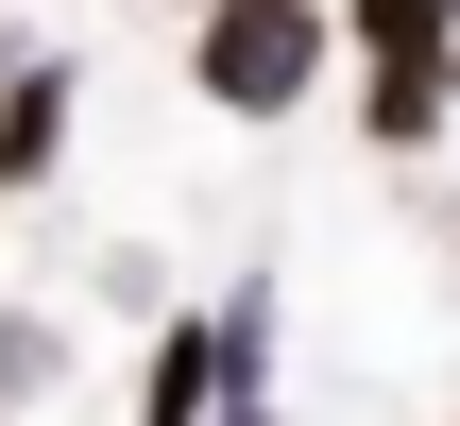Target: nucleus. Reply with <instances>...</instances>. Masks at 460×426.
Masks as SVG:
<instances>
[{
	"label": "nucleus",
	"instance_id": "1",
	"mask_svg": "<svg viewBox=\"0 0 460 426\" xmlns=\"http://www.w3.org/2000/svg\"><path fill=\"white\" fill-rule=\"evenodd\" d=\"M188 68H205V102L273 120V102L324 68V17H307V0H205V51H188Z\"/></svg>",
	"mask_w": 460,
	"mask_h": 426
},
{
	"label": "nucleus",
	"instance_id": "2",
	"mask_svg": "<svg viewBox=\"0 0 460 426\" xmlns=\"http://www.w3.org/2000/svg\"><path fill=\"white\" fill-rule=\"evenodd\" d=\"M51 154H68V68H17L0 85V188H34Z\"/></svg>",
	"mask_w": 460,
	"mask_h": 426
},
{
	"label": "nucleus",
	"instance_id": "3",
	"mask_svg": "<svg viewBox=\"0 0 460 426\" xmlns=\"http://www.w3.org/2000/svg\"><path fill=\"white\" fill-rule=\"evenodd\" d=\"M222 410V359H205V324H171L154 342V393H137V426H205Z\"/></svg>",
	"mask_w": 460,
	"mask_h": 426
},
{
	"label": "nucleus",
	"instance_id": "4",
	"mask_svg": "<svg viewBox=\"0 0 460 426\" xmlns=\"http://www.w3.org/2000/svg\"><path fill=\"white\" fill-rule=\"evenodd\" d=\"M376 137H444V51H376Z\"/></svg>",
	"mask_w": 460,
	"mask_h": 426
},
{
	"label": "nucleus",
	"instance_id": "5",
	"mask_svg": "<svg viewBox=\"0 0 460 426\" xmlns=\"http://www.w3.org/2000/svg\"><path fill=\"white\" fill-rule=\"evenodd\" d=\"M444 17H460V0H358V34H376V51H444Z\"/></svg>",
	"mask_w": 460,
	"mask_h": 426
},
{
	"label": "nucleus",
	"instance_id": "6",
	"mask_svg": "<svg viewBox=\"0 0 460 426\" xmlns=\"http://www.w3.org/2000/svg\"><path fill=\"white\" fill-rule=\"evenodd\" d=\"M205 426H273V410H256V393H222V410H205Z\"/></svg>",
	"mask_w": 460,
	"mask_h": 426
}]
</instances>
